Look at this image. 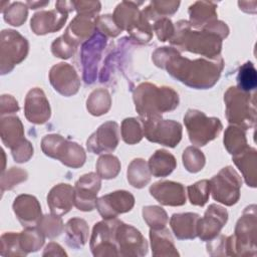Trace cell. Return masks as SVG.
Listing matches in <instances>:
<instances>
[{
    "label": "cell",
    "mask_w": 257,
    "mask_h": 257,
    "mask_svg": "<svg viewBox=\"0 0 257 257\" xmlns=\"http://www.w3.org/2000/svg\"><path fill=\"white\" fill-rule=\"evenodd\" d=\"M157 66L167 71L179 81L195 88H209L219 79L223 69V59L203 58L190 60L178 53L175 48L162 47L153 55Z\"/></svg>",
    "instance_id": "obj_1"
},
{
    "label": "cell",
    "mask_w": 257,
    "mask_h": 257,
    "mask_svg": "<svg viewBox=\"0 0 257 257\" xmlns=\"http://www.w3.org/2000/svg\"><path fill=\"white\" fill-rule=\"evenodd\" d=\"M136 109L143 119L161 116L163 112L175 109L179 103L178 93L167 86H157L146 82L134 92Z\"/></svg>",
    "instance_id": "obj_2"
},
{
    "label": "cell",
    "mask_w": 257,
    "mask_h": 257,
    "mask_svg": "<svg viewBox=\"0 0 257 257\" xmlns=\"http://www.w3.org/2000/svg\"><path fill=\"white\" fill-rule=\"evenodd\" d=\"M177 32L171 43L181 50L203 54L210 58L219 57L222 38L213 31L205 28L203 31L192 29L191 23L180 21L177 23Z\"/></svg>",
    "instance_id": "obj_3"
},
{
    "label": "cell",
    "mask_w": 257,
    "mask_h": 257,
    "mask_svg": "<svg viewBox=\"0 0 257 257\" xmlns=\"http://www.w3.org/2000/svg\"><path fill=\"white\" fill-rule=\"evenodd\" d=\"M256 205L253 204L243 211L236 224L235 234L227 237V255H256Z\"/></svg>",
    "instance_id": "obj_4"
},
{
    "label": "cell",
    "mask_w": 257,
    "mask_h": 257,
    "mask_svg": "<svg viewBox=\"0 0 257 257\" xmlns=\"http://www.w3.org/2000/svg\"><path fill=\"white\" fill-rule=\"evenodd\" d=\"M224 100L226 102V117L229 122L243 130L251 128L255 124V93L245 92L232 86L226 91Z\"/></svg>",
    "instance_id": "obj_5"
},
{
    "label": "cell",
    "mask_w": 257,
    "mask_h": 257,
    "mask_svg": "<svg viewBox=\"0 0 257 257\" xmlns=\"http://www.w3.org/2000/svg\"><path fill=\"white\" fill-rule=\"evenodd\" d=\"M189 139L192 144L202 147L214 140L222 131V123L217 117H208L203 111L189 109L184 116Z\"/></svg>",
    "instance_id": "obj_6"
},
{
    "label": "cell",
    "mask_w": 257,
    "mask_h": 257,
    "mask_svg": "<svg viewBox=\"0 0 257 257\" xmlns=\"http://www.w3.org/2000/svg\"><path fill=\"white\" fill-rule=\"evenodd\" d=\"M41 147L46 156L57 159L68 167L78 168L85 161V154L81 147L58 135L46 136L42 140Z\"/></svg>",
    "instance_id": "obj_7"
},
{
    "label": "cell",
    "mask_w": 257,
    "mask_h": 257,
    "mask_svg": "<svg viewBox=\"0 0 257 257\" xmlns=\"http://www.w3.org/2000/svg\"><path fill=\"white\" fill-rule=\"evenodd\" d=\"M241 177L230 166L223 168L210 181V190L214 200L227 206H232L240 198Z\"/></svg>",
    "instance_id": "obj_8"
},
{
    "label": "cell",
    "mask_w": 257,
    "mask_h": 257,
    "mask_svg": "<svg viewBox=\"0 0 257 257\" xmlns=\"http://www.w3.org/2000/svg\"><path fill=\"white\" fill-rule=\"evenodd\" d=\"M144 136L153 143L167 147H176L182 138V125L174 120L154 116L143 119Z\"/></svg>",
    "instance_id": "obj_9"
},
{
    "label": "cell",
    "mask_w": 257,
    "mask_h": 257,
    "mask_svg": "<svg viewBox=\"0 0 257 257\" xmlns=\"http://www.w3.org/2000/svg\"><path fill=\"white\" fill-rule=\"evenodd\" d=\"M119 220L105 219L94 225L90 239V249L94 256H118L115 231Z\"/></svg>",
    "instance_id": "obj_10"
},
{
    "label": "cell",
    "mask_w": 257,
    "mask_h": 257,
    "mask_svg": "<svg viewBox=\"0 0 257 257\" xmlns=\"http://www.w3.org/2000/svg\"><path fill=\"white\" fill-rule=\"evenodd\" d=\"M115 243L118 256H144L148 252V243L141 232L121 221L116 227Z\"/></svg>",
    "instance_id": "obj_11"
},
{
    "label": "cell",
    "mask_w": 257,
    "mask_h": 257,
    "mask_svg": "<svg viewBox=\"0 0 257 257\" xmlns=\"http://www.w3.org/2000/svg\"><path fill=\"white\" fill-rule=\"evenodd\" d=\"M100 189V179L94 173L83 175L74 187V205L78 210L91 211L96 206V195Z\"/></svg>",
    "instance_id": "obj_12"
},
{
    "label": "cell",
    "mask_w": 257,
    "mask_h": 257,
    "mask_svg": "<svg viewBox=\"0 0 257 257\" xmlns=\"http://www.w3.org/2000/svg\"><path fill=\"white\" fill-rule=\"evenodd\" d=\"M135 198L127 191H115L100 197L96 201V209L102 218L113 219L134 207Z\"/></svg>",
    "instance_id": "obj_13"
},
{
    "label": "cell",
    "mask_w": 257,
    "mask_h": 257,
    "mask_svg": "<svg viewBox=\"0 0 257 257\" xmlns=\"http://www.w3.org/2000/svg\"><path fill=\"white\" fill-rule=\"evenodd\" d=\"M106 42L105 36L100 31L95 33L87 39L81 48V60L83 66V78L86 83H91L95 78V68L100 58V52Z\"/></svg>",
    "instance_id": "obj_14"
},
{
    "label": "cell",
    "mask_w": 257,
    "mask_h": 257,
    "mask_svg": "<svg viewBox=\"0 0 257 257\" xmlns=\"http://www.w3.org/2000/svg\"><path fill=\"white\" fill-rule=\"evenodd\" d=\"M228 219L226 209L216 204L209 206L203 218L198 222V236L203 241H208L216 237L224 227Z\"/></svg>",
    "instance_id": "obj_15"
},
{
    "label": "cell",
    "mask_w": 257,
    "mask_h": 257,
    "mask_svg": "<svg viewBox=\"0 0 257 257\" xmlns=\"http://www.w3.org/2000/svg\"><path fill=\"white\" fill-rule=\"evenodd\" d=\"M50 82L59 93L69 96L77 92L79 88V78L74 68L68 63H58L54 65L49 73Z\"/></svg>",
    "instance_id": "obj_16"
},
{
    "label": "cell",
    "mask_w": 257,
    "mask_h": 257,
    "mask_svg": "<svg viewBox=\"0 0 257 257\" xmlns=\"http://www.w3.org/2000/svg\"><path fill=\"white\" fill-rule=\"evenodd\" d=\"M118 144V125L114 121L101 124L87 140V149L94 154L110 153Z\"/></svg>",
    "instance_id": "obj_17"
},
{
    "label": "cell",
    "mask_w": 257,
    "mask_h": 257,
    "mask_svg": "<svg viewBox=\"0 0 257 257\" xmlns=\"http://www.w3.org/2000/svg\"><path fill=\"white\" fill-rule=\"evenodd\" d=\"M150 193L159 203L166 206H182L186 203L184 186L173 181L155 183L151 186Z\"/></svg>",
    "instance_id": "obj_18"
},
{
    "label": "cell",
    "mask_w": 257,
    "mask_h": 257,
    "mask_svg": "<svg viewBox=\"0 0 257 257\" xmlns=\"http://www.w3.org/2000/svg\"><path fill=\"white\" fill-rule=\"evenodd\" d=\"M2 33L7 37V40L2 36L1 43L7 45V49L1 48V61L8 58V65L11 69L15 64L22 61L28 51V43L17 31L4 30Z\"/></svg>",
    "instance_id": "obj_19"
},
{
    "label": "cell",
    "mask_w": 257,
    "mask_h": 257,
    "mask_svg": "<svg viewBox=\"0 0 257 257\" xmlns=\"http://www.w3.org/2000/svg\"><path fill=\"white\" fill-rule=\"evenodd\" d=\"M25 116L33 123H44L50 116L49 102L40 88L31 89L25 98Z\"/></svg>",
    "instance_id": "obj_20"
},
{
    "label": "cell",
    "mask_w": 257,
    "mask_h": 257,
    "mask_svg": "<svg viewBox=\"0 0 257 257\" xmlns=\"http://www.w3.org/2000/svg\"><path fill=\"white\" fill-rule=\"evenodd\" d=\"M13 209L20 223L26 228L36 227L41 220V208L33 196L20 195L15 199Z\"/></svg>",
    "instance_id": "obj_21"
},
{
    "label": "cell",
    "mask_w": 257,
    "mask_h": 257,
    "mask_svg": "<svg viewBox=\"0 0 257 257\" xmlns=\"http://www.w3.org/2000/svg\"><path fill=\"white\" fill-rule=\"evenodd\" d=\"M51 214L61 216L66 214L74 204V188L68 184H59L51 189L47 196Z\"/></svg>",
    "instance_id": "obj_22"
},
{
    "label": "cell",
    "mask_w": 257,
    "mask_h": 257,
    "mask_svg": "<svg viewBox=\"0 0 257 257\" xmlns=\"http://www.w3.org/2000/svg\"><path fill=\"white\" fill-rule=\"evenodd\" d=\"M67 19V12L57 8L52 11H41L31 19V29L36 34L50 33L59 30Z\"/></svg>",
    "instance_id": "obj_23"
},
{
    "label": "cell",
    "mask_w": 257,
    "mask_h": 257,
    "mask_svg": "<svg viewBox=\"0 0 257 257\" xmlns=\"http://www.w3.org/2000/svg\"><path fill=\"white\" fill-rule=\"evenodd\" d=\"M200 216L196 213L174 214L170 224L178 239H194L198 236V222Z\"/></svg>",
    "instance_id": "obj_24"
},
{
    "label": "cell",
    "mask_w": 257,
    "mask_h": 257,
    "mask_svg": "<svg viewBox=\"0 0 257 257\" xmlns=\"http://www.w3.org/2000/svg\"><path fill=\"white\" fill-rule=\"evenodd\" d=\"M235 165L241 171L248 186L256 187L257 176V152L254 148L247 147L241 153L233 156Z\"/></svg>",
    "instance_id": "obj_25"
},
{
    "label": "cell",
    "mask_w": 257,
    "mask_h": 257,
    "mask_svg": "<svg viewBox=\"0 0 257 257\" xmlns=\"http://www.w3.org/2000/svg\"><path fill=\"white\" fill-rule=\"evenodd\" d=\"M150 237L154 256H179L173 238L167 228L151 229Z\"/></svg>",
    "instance_id": "obj_26"
},
{
    "label": "cell",
    "mask_w": 257,
    "mask_h": 257,
    "mask_svg": "<svg viewBox=\"0 0 257 257\" xmlns=\"http://www.w3.org/2000/svg\"><path fill=\"white\" fill-rule=\"evenodd\" d=\"M88 226L83 219H70L65 226V240L69 247L81 248L87 241Z\"/></svg>",
    "instance_id": "obj_27"
},
{
    "label": "cell",
    "mask_w": 257,
    "mask_h": 257,
    "mask_svg": "<svg viewBox=\"0 0 257 257\" xmlns=\"http://www.w3.org/2000/svg\"><path fill=\"white\" fill-rule=\"evenodd\" d=\"M177 167L175 157L166 150H158L149 161V169L155 177H166Z\"/></svg>",
    "instance_id": "obj_28"
},
{
    "label": "cell",
    "mask_w": 257,
    "mask_h": 257,
    "mask_svg": "<svg viewBox=\"0 0 257 257\" xmlns=\"http://www.w3.org/2000/svg\"><path fill=\"white\" fill-rule=\"evenodd\" d=\"M191 25L208 24L216 19V6L212 2H195L189 9Z\"/></svg>",
    "instance_id": "obj_29"
},
{
    "label": "cell",
    "mask_w": 257,
    "mask_h": 257,
    "mask_svg": "<svg viewBox=\"0 0 257 257\" xmlns=\"http://www.w3.org/2000/svg\"><path fill=\"white\" fill-rule=\"evenodd\" d=\"M224 146L233 156L244 151L248 147L245 131L239 126L230 125L224 135Z\"/></svg>",
    "instance_id": "obj_30"
},
{
    "label": "cell",
    "mask_w": 257,
    "mask_h": 257,
    "mask_svg": "<svg viewBox=\"0 0 257 257\" xmlns=\"http://www.w3.org/2000/svg\"><path fill=\"white\" fill-rule=\"evenodd\" d=\"M151 179V172L147 163L142 159L134 160L127 169V180L132 186L143 188Z\"/></svg>",
    "instance_id": "obj_31"
},
{
    "label": "cell",
    "mask_w": 257,
    "mask_h": 257,
    "mask_svg": "<svg viewBox=\"0 0 257 257\" xmlns=\"http://www.w3.org/2000/svg\"><path fill=\"white\" fill-rule=\"evenodd\" d=\"M2 120L8 125L7 133H1L2 141L6 144L7 147L14 150L21 143L25 141L22 139L23 137L22 123L17 116H11V117H8L7 119H2Z\"/></svg>",
    "instance_id": "obj_32"
},
{
    "label": "cell",
    "mask_w": 257,
    "mask_h": 257,
    "mask_svg": "<svg viewBox=\"0 0 257 257\" xmlns=\"http://www.w3.org/2000/svg\"><path fill=\"white\" fill-rule=\"evenodd\" d=\"M238 88L245 92L254 91L257 87V72L251 61L244 63L238 71L237 75Z\"/></svg>",
    "instance_id": "obj_33"
},
{
    "label": "cell",
    "mask_w": 257,
    "mask_h": 257,
    "mask_svg": "<svg viewBox=\"0 0 257 257\" xmlns=\"http://www.w3.org/2000/svg\"><path fill=\"white\" fill-rule=\"evenodd\" d=\"M19 235L21 247L25 254L28 252L37 251L44 243L45 235L39 228L36 227H28Z\"/></svg>",
    "instance_id": "obj_34"
},
{
    "label": "cell",
    "mask_w": 257,
    "mask_h": 257,
    "mask_svg": "<svg viewBox=\"0 0 257 257\" xmlns=\"http://www.w3.org/2000/svg\"><path fill=\"white\" fill-rule=\"evenodd\" d=\"M110 107V97L106 90L96 89L87 99V109L91 114L100 115L105 113Z\"/></svg>",
    "instance_id": "obj_35"
},
{
    "label": "cell",
    "mask_w": 257,
    "mask_h": 257,
    "mask_svg": "<svg viewBox=\"0 0 257 257\" xmlns=\"http://www.w3.org/2000/svg\"><path fill=\"white\" fill-rule=\"evenodd\" d=\"M144 136L141 122L134 117L125 118L121 123V137L126 144L139 143Z\"/></svg>",
    "instance_id": "obj_36"
},
{
    "label": "cell",
    "mask_w": 257,
    "mask_h": 257,
    "mask_svg": "<svg viewBox=\"0 0 257 257\" xmlns=\"http://www.w3.org/2000/svg\"><path fill=\"white\" fill-rule=\"evenodd\" d=\"M96 169L100 178L111 179L118 174L120 164L116 157L111 155H104L98 159Z\"/></svg>",
    "instance_id": "obj_37"
},
{
    "label": "cell",
    "mask_w": 257,
    "mask_h": 257,
    "mask_svg": "<svg viewBox=\"0 0 257 257\" xmlns=\"http://www.w3.org/2000/svg\"><path fill=\"white\" fill-rule=\"evenodd\" d=\"M187 189L191 204L204 206L207 203L210 194V182L208 180L199 181Z\"/></svg>",
    "instance_id": "obj_38"
},
{
    "label": "cell",
    "mask_w": 257,
    "mask_h": 257,
    "mask_svg": "<svg viewBox=\"0 0 257 257\" xmlns=\"http://www.w3.org/2000/svg\"><path fill=\"white\" fill-rule=\"evenodd\" d=\"M144 219L151 227V229H161L164 228L168 222V217L166 212L158 206H148L144 207L143 210Z\"/></svg>",
    "instance_id": "obj_39"
},
{
    "label": "cell",
    "mask_w": 257,
    "mask_h": 257,
    "mask_svg": "<svg viewBox=\"0 0 257 257\" xmlns=\"http://www.w3.org/2000/svg\"><path fill=\"white\" fill-rule=\"evenodd\" d=\"M183 163L189 172L197 173L203 169L205 165V157L198 149L189 147L184 151Z\"/></svg>",
    "instance_id": "obj_40"
},
{
    "label": "cell",
    "mask_w": 257,
    "mask_h": 257,
    "mask_svg": "<svg viewBox=\"0 0 257 257\" xmlns=\"http://www.w3.org/2000/svg\"><path fill=\"white\" fill-rule=\"evenodd\" d=\"M39 229L43 232L46 237L53 238L58 236L62 231V222L59 216H44L39 222Z\"/></svg>",
    "instance_id": "obj_41"
},
{
    "label": "cell",
    "mask_w": 257,
    "mask_h": 257,
    "mask_svg": "<svg viewBox=\"0 0 257 257\" xmlns=\"http://www.w3.org/2000/svg\"><path fill=\"white\" fill-rule=\"evenodd\" d=\"M75 46L76 44L63 35L52 43V52L57 57L68 58L73 54Z\"/></svg>",
    "instance_id": "obj_42"
},
{
    "label": "cell",
    "mask_w": 257,
    "mask_h": 257,
    "mask_svg": "<svg viewBox=\"0 0 257 257\" xmlns=\"http://www.w3.org/2000/svg\"><path fill=\"white\" fill-rule=\"evenodd\" d=\"M26 15H27L26 7L21 3H16L11 7L8 13V17H6L5 20L10 22L12 25L19 26L25 21Z\"/></svg>",
    "instance_id": "obj_43"
},
{
    "label": "cell",
    "mask_w": 257,
    "mask_h": 257,
    "mask_svg": "<svg viewBox=\"0 0 257 257\" xmlns=\"http://www.w3.org/2000/svg\"><path fill=\"white\" fill-rule=\"evenodd\" d=\"M154 29L157 32L158 38L161 41H166L170 39L175 32L172 22L167 18H161L160 20H158L155 23Z\"/></svg>",
    "instance_id": "obj_44"
},
{
    "label": "cell",
    "mask_w": 257,
    "mask_h": 257,
    "mask_svg": "<svg viewBox=\"0 0 257 257\" xmlns=\"http://www.w3.org/2000/svg\"><path fill=\"white\" fill-rule=\"evenodd\" d=\"M13 152V157L14 159L21 163V162H26L33 154V149L30 146V143L27 141H24L21 143L17 148L12 150Z\"/></svg>",
    "instance_id": "obj_45"
}]
</instances>
